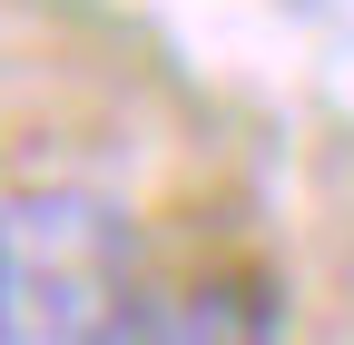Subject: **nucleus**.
Instances as JSON below:
<instances>
[{
	"mask_svg": "<svg viewBox=\"0 0 354 345\" xmlns=\"http://www.w3.org/2000/svg\"><path fill=\"white\" fill-rule=\"evenodd\" d=\"M138 345H276V306L246 276H216V286H187Z\"/></svg>",
	"mask_w": 354,
	"mask_h": 345,
	"instance_id": "nucleus-2",
	"label": "nucleus"
},
{
	"mask_svg": "<svg viewBox=\"0 0 354 345\" xmlns=\"http://www.w3.org/2000/svg\"><path fill=\"white\" fill-rule=\"evenodd\" d=\"M138 227L99 188H0V345H138Z\"/></svg>",
	"mask_w": 354,
	"mask_h": 345,
	"instance_id": "nucleus-1",
	"label": "nucleus"
}]
</instances>
